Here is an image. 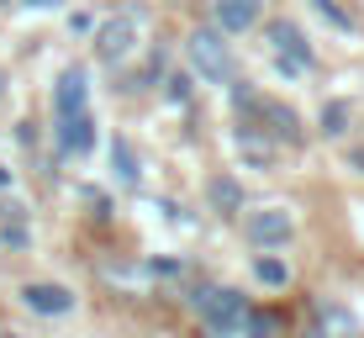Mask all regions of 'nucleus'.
<instances>
[{
	"instance_id": "nucleus-4",
	"label": "nucleus",
	"mask_w": 364,
	"mask_h": 338,
	"mask_svg": "<svg viewBox=\"0 0 364 338\" xmlns=\"http://www.w3.org/2000/svg\"><path fill=\"white\" fill-rule=\"evenodd\" d=\"M137 48V16L127 11V16H117V21H106V27L95 32V53H100V64H122Z\"/></svg>"
},
{
	"instance_id": "nucleus-1",
	"label": "nucleus",
	"mask_w": 364,
	"mask_h": 338,
	"mask_svg": "<svg viewBox=\"0 0 364 338\" xmlns=\"http://www.w3.org/2000/svg\"><path fill=\"white\" fill-rule=\"evenodd\" d=\"M191 307H196V317L206 322L211 333H237L243 317H248V302L237 291H228V285H200L191 296Z\"/></svg>"
},
{
	"instance_id": "nucleus-13",
	"label": "nucleus",
	"mask_w": 364,
	"mask_h": 338,
	"mask_svg": "<svg viewBox=\"0 0 364 338\" xmlns=\"http://www.w3.org/2000/svg\"><path fill=\"white\" fill-rule=\"evenodd\" d=\"M254 275L264 285H285L291 280V270H285V259H274V254H264V259H254Z\"/></svg>"
},
{
	"instance_id": "nucleus-2",
	"label": "nucleus",
	"mask_w": 364,
	"mask_h": 338,
	"mask_svg": "<svg viewBox=\"0 0 364 338\" xmlns=\"http://www.w3.org/2000/svg\"><path fill=\"white\" fill-rule=\"evenodd\" d=\"M191 64H196V74H200V80H211V85H228V80H232V48L222 43L217 32H206V27H200V32L191 37Z\"/></svg>"
},
{
	"instance_id": "nucleus-12",
	"label": "nucleus",
	"mask_w": 364,
	"mask_h": 338,
	"mask_svg": "<svg viewBox=\"0 0 364 338\" xmlns=\"http://www.w3.org/2000/svg\"><path fill=\"white\" fill-rule=\"evenodd\" d=\"M211 201H217L222 211H243V191H237L228 174H222V180H211Z\"/></svg>"
},
{
	"instance_id": "nucleus-7",
	"label": "nucleus",
	"mask_w": 364,
	"mask_h": 338,
	"mask_svg": "<svg viewBox=\"0 0 364 338\" xmlns=\"http://www.w3.org/2000/svg\"><path fill=\"white\" fill-rule=\"evenodd\" d=\"M259 16H264V0H217V27L232 32V37L259 27Z\"/></svg>"
},
{
	"instance_id": "nucleus-8",
	"label": "nucleus",
	"mask_w": 364,
	"mask_h": 338,
	"mask_svg": "<svg viewBox=\"0 0 364 338\" xmlns=\"http://www.w3.org/2000/svg\"><path fill=\"white\" fill-rule=\"evenodd\" d=\"M85 101H90L85 69H64V74H58V85H53V106H58V117H80Z\"/></svg>"
},
{
	"instance_id": "nucleus-6",
	"label": "nucleus",
	"mask_w": 364,
	"mask_h": 338,
	"mask_svg": "<svg viewBox=\"0 0 364 338\" xmlns=\"http://www.w3.org/2000/svg\"><path fill=\"white\" fill-rule=\"evenodd\" d=\"M21 302L32 312H43V317H64V312H74V291H64L53 280H37V285H21Z\"/></svg>"
},
{
	"instance_id": "nucleus-10",
	"label": "nucleus",
	"mask_w": 364,
	"mask_h": 338,
	"mask_svg": "<svg viewBox=\"0 0 364 338\" xmlns=\"http://www.w3.org/2000/svg\"><path fill=\"white\" fill-rule=\"evenodd\" d=\"M317 338H359V322L343 307H317Z\"/></svg>"
},
{
	"instance_id": "nucleus-20",
	"label": "nucleus",
	"mask_w": 364,
	"mask_h": 338,
	"mask_svg": "<svg viewBox=\"0 0 364 338\" xmlns=\"http://www.w3.org/2000/svg\"><path fill=\"white\" fill-rule=\"evenodd\" d=\"M0 85H6V74H0Z\"/></svg>"
},
{
	"instance_id": "nucleus-19",
	"label": "nucleus",
	"mask_w": 364,
	"mask_h": 338,
	"mask_svg": "<svg viewBox=\"0 0 364 338\" xmlns=\"http://www.w3.org/2000/svg\"><path fill=\"white\" fill-rule=\"evenodd\" d=\"M6 338H21V333H6Z\"/></svg>"
},
{
	"instance_id": "nucleus-3",
	"label": "nucleus",
	"mask_w": 364,
	"mask_h": 338,
	"mask_svg": "<svg viewBox=\"0 0 364 338\" xmlns=\"http://www.w3.org/2000/svg\"><path fill=\"white\" fill-rule=\"evenodd\" d=\"M291 211L285 206H259V211H248L243 217V233H248V243H259V248H274V243H285L291 238Z\"/></svg>"
},
{
	"instance_id": "nucleus-11",
	"label": "nucleus",
	"mask_w": 364,
	"mask_h": 338,
	"mask_svg": "<svg viewBox=\"0 0 364 338\" xmlns=\"http://www.w3.org/2000/svg\"><path fill=\"white\" fill-rule=\"evenodd\" d=\"M111 169L122 174V185H137V180H143V169H137V154H132L127 137H111Z\"/></svg>"
},
{
	"instance_id": "nucleus-5",
	"label": "nucleus",
	"mask_w": 364,
	"mask_h": 338,
	"mask_svg": "<svg viewBox=\"0 0 364 338\" xmlns=\"http://www.w3.org/2000/svg\"><path fill=\"white\" fill-rule=\"evenodd\" d=\"M269 43H274V58H280V74H296L311 64V48H306V32L296 21H274L269 27Z\"/></svg>"
},
{
	"instance_id": "nucleus-14",
	"label": "nucleus",
	"mask_w": 364,
	"mask_h": 338,
	"mask_svg": "<svg viewBox=\"0 0 364 338\" xmlns=\"http://www.w3.org/2000/svg\"><path fill=\"white\" fill-rule=\"evenodd\" d=\"M322 132H328V137L348 132V101H328V106H322Z\"/></svg>"
},
{
	"instance_id": "nucleus-16",
	"label": "nucleus",
	"mask_w": 364,
	"mask_h": 338,
	"mask_svg": "<svg viewBox=\"0 0 364 338\" xmlns=\"http://www.w3.org/2000/svg\"><path fill=\"white\" fill-rule=\"evenodd\" d=\"M311 6H317V11H322V16H328V21H333V27H343V32H354V16H348V11H343V6H338V0H311Z\"/></svg>"
},
{
	"instance_id": "nucleus-18",
	"label": "nucleus",
	"mask_w": 364,
	"mask_h": 338,
	"mask_svg": "<svg viewBox=\"0 0 364 338\" xmlns=\"http://www.w3.org/2000/svg\"><path fill=\"white\" fill-rule=\"evenodd\" d=\"M6 185H11V174H6V169H0V191H6Z\"/></svg>"
},
{
	"instance_id": "nucleus-15",
	"label": "nucleus",
	"mask_w": 364,
	"mask_h": 338,
	"mask_svg": "<svg viewBox=\"0 0 364 338\" xmlns=\"http://www.w3.org/2000/svg\"><path fill=\"white\" fill-rule=\"evenodd\" d=\"M243 328H248V338H274V333H280V322H274L269 312H248Z\"/></svg>"
},
{
	"instance_id": "nucleus-9",
	"label": "nucleus",
	"mask_w": 364,
	"mask_h": 338,
	"mask_svg": "<svg viewBox=\"0 0 364 338\" xmlns=\"http://www.w3.org/2000/svg\"><path fill=\"white\" fill-rule=\"evenodd\" d=\"M95 143V122L90 111H80V117H58V148H64L69 159H85Z\"/></svg>"
},
{
	"instance_id": "nucleus-17",
	"label": "nucleus",
	"mask_w": 364,
	"mask_h": 338,
	"mask_svg": "<svg viewBox=\"0 0 364 338\" xmlns=\"http://www.w3.org/2000/svg\"><path fill=\"white\" fill-rule=\"evenodd\" d=\"M169 101H191V74H169Z\"/></svg>"
}]
</instances>
